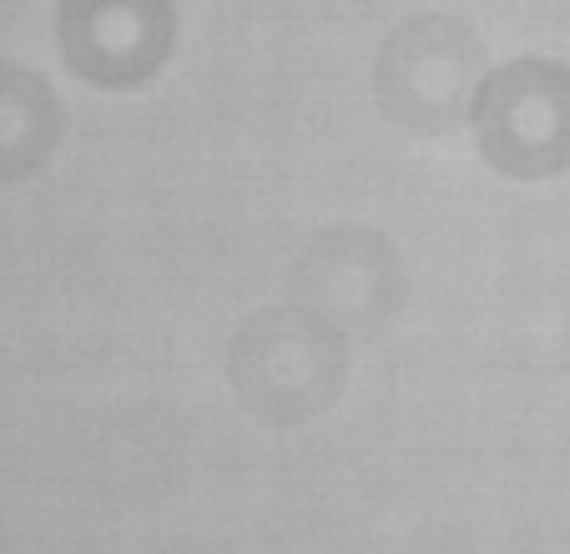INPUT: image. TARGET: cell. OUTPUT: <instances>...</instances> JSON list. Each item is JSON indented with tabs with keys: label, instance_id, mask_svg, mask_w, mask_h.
I'll return each instance as SVG.
<instances>
[{
	"label": "cell",
	"instance_id": "1",
	"mask_svg": "<svg viewBox=\"0 0 570 554\" xmlns=\"http://www.w3.org/2000/svg\"><path fill=\"white\" fill-rule=\"evenodd\" d=\"M233 388L268 424L323 414L344 384V333L303 308H263L233 338Z\"/></svg>",
	"mask_w": 570,
	"mask_h": 554
},
{
	"label": "cell",
	"instance_id": "2",
	"mask_svg": "<svg viewBox=\"0 0 570 554\" xmlns=\"http://www.w3.org/2000/svg\"><path fill=\"white\" fill-rule=\"evenodd\" d=\"M484 86V46L454 16H414L379 51L374 91L389 121L414 131H450L474 117Z\"/></svg>",
	"mask_w": 570,
	"mask_h": 554
},
{
	"label": "cell",
	"instance_id": "3",
	"mask_svg": "<svg viewBox=\"0 0 570 554\" xmlns=\"http://www.w3.org/2000/svg\"><path fill=\"white\" fill-rule=\"evenodd\" d=\"M480 151L510 177H556L570 167V66L530 56L484 76L474 101Z\"/></svg>",
	"mask_w": 570,
	"mask_h": 554
},
{
	"label": "cell",
	"instance_id": "4",
	"mask_svg": "<svg viewBox=\"0 0 570 554\" xmlns=\"http://www.w3.org/2000/svg\"><path fill=\"white\" fill-rule=\"evenodd\" d=\"M293 308L313 313L334 333L379 328L404 303V273L384 237L344 227L308 243V253L293 267Z\"/></svg>",
	"mask_w": 570,
	"mask_h": 554
},
{
	"label": "cell",
	"instance_id": "5",
	"mask_svg": "<svg viewBox=\"0 0 570 554\" xmlns=\"http://www.w3.org/2000/svg\"><path fill=\"white\" fill-rule=\"evenodd\" d=\"M173 0H61L56 36L76 76L137 86L173 51Z\"/></svg>",
	"mask_w": 570,
	"mask_h": 554
},
{
	"label": "cell",
	"instance_id": "6",
	"mask_svg": "<svg viewBox=\"0 0 570 554\" xmlns=\"http://www.w3.org/2000/svg\"><path fill=\"white\" fill-rule=\"evenodd\" d=\"M61 141V101L26 66L0 61V181L31 177Z\"/></svg>",
	"mask_w": 570,
	"mask_h": 554
}]
</instances>
